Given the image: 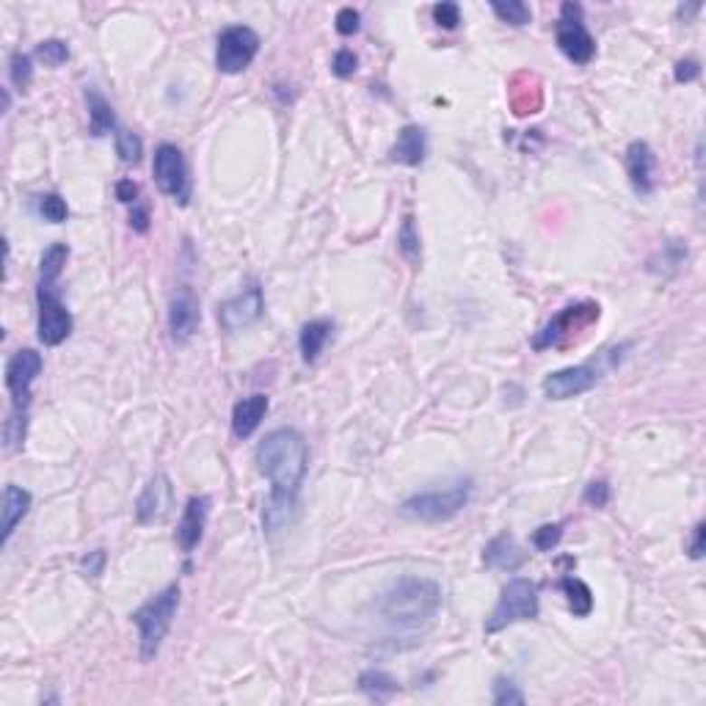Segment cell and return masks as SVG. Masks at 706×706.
I'll return each instance as SVG.
<instances>
[{
  "label": "cell",
  "instance_id": "obj_42",
  "mask_svg": "<svg viewBox=\"0 0 706 706\" xmlns=\"http://www.w3.org/2000/svg\"><path fill=\"white\" fill-rule=\"evenodd\" d=\"M102 568H105V549H94V552H89V555L83 558V571H86L89 577H100Z\"/></svg>",
  "mask_w": 706,
  "mask_h": 706
},
{
  "label": "cell",
  "instance_id": "obj_16",
  "mask_svg": "<svg viewBox=\"0 0 706 706\" xmlns=\"http://www.w3.org/2000/svg\"><path fill=\"white\" fill-rule=\"evenodd\" d=\"M654 171H657L654 149L645 141H632L629 149H626V174H629V180H632L637 194H643V196L654 194V186H657Z\"/></svg>",
  "mask_w": 706,
  "mask_h": 706
},
{
  "label": "cell",
  "instance_id": "obj_22",
  "mask_svg": "<svg viewBox=\"0 0 706 706\" xmlns=\"http://www.w3.org/2000/svg\"><path fill=\"white\" fill-rule=\"evenodd\" d=\"M524 552L521 547L516 544L513 536L508 533H500L497 539H491L483 549V563L489 568H500V571H519L521 563H524Z\"/></svg>",
  "mask_w": 706,
  "mask_h": 706
},
{
  "label": "cell",
  "instance_id": "obj_33",
  "mask_svg": "<svg viewBox=\"0 0 706 706\" xmlns=\"http://www.w3.org/2000/svg\"><path fill=\"white\" fill-rule=\"evenodd\" d=\"M563 539V524H541L533 533V547L539 552H552Z\"/></svg>",
  "mask_w": 706,
  "mask_h": 706
},
{
  "label": "cell",
  "instance_id": "obj_20",
  "mask_svg": "<svg viewBox=\"0 0 706 706\" xmlns=\"http://www.w3.org/2000/svg\"><path fill=\"white\" fill-rule=\"evenodd\" d=\"M428 155V136L423 128L408 125L397 133V141L389 149V157L400 166H420Z\"/></svg>",
  "mask_w": 706,
  "mask_h": 706
},
{
  "label": "cell",
  "instance_id": "obj_2",
  "mask_svg": "<svg viewBox=\"0 0 706 706\" xmlns=\"http://www.w3.org/2000/svg\"><path fill=\"white\" fill-rule=\"evenodd\" d=\"M439 607L442 587L439 582L425 577H400L386 587L378 602L381 615L397 629H420L431 624Z\"/></svg>",
  "mask_w": 706,
  "mask_h": 706
},
{
  "label": "cell",
  "instance_id": "obj_12",
  "mask_svg": "<svg viewBox=\"0 0 706 706\" xmlns=\"http://www.w3.org/2000/svg\"><path fill=\"white\" fill-rule=\"evenodd\" d=\"M39 373H42V357L36 350H31V348L17 350L14 357L9 359V365H6V386L12 392L14 411H25L28 408L31 386H33Z\"/></svg>",
  "mask_w": 706,
  "mask_h": 706
},
{
  "label": "cell",
  "instance_id": "obj_30",
  "mask_svg": "<svg viewBox=\"0 0 706 706\" xmlns=\"http://www.w3.org/2000/svg\"><path fill=\"white\" fill-rule=\"evenodd\" d=\"M36 58L44 64V67H62L67 58H70V47H67V42H62V39H47V42H42L39 47H36Z\"/></svg>",
  "mask_w": 706,
  "mask_h": 706
},
{
  "label": "cell",
  "instance_id": "obj_36",
  "mask_svg": "<svg viewBox=\"0 0 706 706\" xmlns=\"http://www.w3.org/2000/svg\"><path fill=\"white\" fill-rule=\"evenodd\" d=\"M25 428H28V420H25V411H14V415L6 420V428H4V439H6V447L14 450L23 444L25 439Z\"/></svg>",
  "mask_w": 706,
  "mask_h": 706
},
{
  "label": "cell",
  "instance_id": "obj_41",
  "mask_svg": "<svg viewBox=\"0 0 706 706\" xmlns=\"http://www.w3.org/2000/svg\"><path fill=\"white\" fill-rule=\"evenodd\" d=\"M698 75H701V67H698L695 58H684V62H679L676 70H673L676 83H690V81H695Z\"/></svg>",
  "mask_w": 706,
  "mask_h": 706
},
{
  "label": "cell",
  "instance_id": "obj_39",
  "mask_svg": "<svg viewBox=\"0 0 706 706\" xmlns=\"http://www.w3.org/2000/svg\"><path fill=\"white\" fill-rule=\"evenodd\" d=\"M359 12L357 9H350V6H345V9H339L337 12V33H342V36H353L359 31Z\"/></svg>",
  "mask_w": 706,
  "mask_h": 706
},
{
  "label": "cell",
  "instance_id": "obj_6",
  "mask_svg": "<svg viewBox=\"0 0 706 706\" xmlns=\"http://www.w3.org/2000/svg\"><path fill=\"white\" fill-rule=\"evenodd\" d=\"M599 304L594 301H582V304H571L563 312H558L536 337H533V348L544 350V348H560L566 345L574 334H579L582 329L594 326L599 320Z\"/></svg>",
  "mask_w": 706,
  "mask_h": 706
},
{
  "label": "cell",
  "instance_id": "obj_46",
  "mask_svg": "<svg viewBox=\"0 0 706 706\" xmlns=\"http://www.w3.org/2000/svg\"><path fill=\"white\" fill-rule=\"evenodd\" d=\"M698 12H701V4H690V6H682V9H679V14L684 17V23H687L692 14H698Z\"/></svg>",
  "mask_w": 706,
  "mask_h": 706
},
{
  "label": "cell",
  "instance_id": "obj_29",
  "mask_svg": "<svg viewBox=\"0 0 706 706\" xmlns=\"http://www.w3.org/2000/svg\"><path fill=\"white\" fill-rule=\"evenodd\" d=\"M491 12L502 20V23H508V25H516V28H521V25H527L530 23V6L527 4H521V0H508V4H491Z\"/></svg>",
  "mask_w": 706,
  "mask_h": 706
},
{
  "label": "cell",
  "instance_id": "obj_14",
  "mask_svg": "<svg viewBox=\"0 0 706 706\" xmlns=\"http://www.w3.org/2000/svg\"><path fill=\"white\" fill-rule=\"evenodd\" d=\"M171 508H174V486H171L168 475L160 472V475L149 478V483L138 494L136 519L141 524H160V521L168 519Z\"/></svg>",
  "mask_w": 706,
  "mask_h": 706
},
{
  "label": "cell",
  "instance_id": "obj_35",
  "mask_svg": "<svg viewBox=\"0 0 706 706\" xmlns=\"http://www.w3.org/2000/svg\"><path fill=\"white\" fill-rule=\"evenodd\" d=\"M494 703L497 706H519V703H524V692L510 682V679H505V676H500L497 682H494Z\"/></svg>",
  "mask_w": 706,
  "mask_h": 706
},
{
  "label": "cell",
  "instance_id": "obj_25",
  "mask_svg": "<svg viewBox=\"0 0 706 706\" xmlns=\"http://www.w3.org/2000/svg\"><path fill=\"white\" fill-rule=\"evenodd\" d=\"M560 591L566 594L568 607H571L574 615H579V618L591 615V610H594V594H591V587H587L582 579H577V577H563V579H560Z\"/></svg>",
  "mask_w": 706,
  "mask_h": 706
},
{
  "label": "cell",
  "instance_id": "obj_19",
  "mask_svg": "<svg viewBox=\"0 0 706 706\" xmlns=\"http://www.w3.org/2000/svg\"><path fill=\"white\" fill-rule=\"evenodd\" d=\"M265 415H268V397L265 395H249L241 403H234V408H232L234 439H249L260 428Z\"/></svg>",
  "mask_w": 706,
  "mask_h": 706
},
{
  "label": "cell",
  "instance_id": "obj_38",
  "mask_svg": "<svg viewBox=\"0 0 706 706\" xmlns=\"http://www.w3.org/2000/svg\"><path fill=\"white\" fill-rule=\"evenodd\" d=\"M582 500L591 505V508H605V505L610 502V486H607L605 481H594L591 486L585 489Z\"/></svg>",
  "mask_w": 706,
  "mask_h": 706
},
{
  "label": "cell",
  "instance_id": "obj_9",
  "mask_svg": "<svg viewBox=\"0 0 706 706\" xmlns=\"http://www.w3.org/2000/svg\"><path fill=\"white\" fill-rule=\"evenodd\" d=\"M155 183L160 188V194L171 196L174 202L188 205L191 199V176H188V163L186 155L176 149L174 144H160L155 152Z\"/></svg>",
  "mask_w": 706,
  "mask_h": 706
},
{
  "label": "cell",
  "instance_id": "obj_15",
  "mask_svg": "<svg viewBox=\"0 0 706 706\" xmlns=\"http://www.w3.org/2000/svg\"><path fill=\"white\" fill-rule=\"evenodd\" d=\"M199 299L194 296L191 287H183L180 292L174 296L171 310H168V331L174 342H188L196 329H199Z\"/></svg>",
  "mask_w": 706,
  "mask_h": 706
},
{
  "label": "cell",
  "instance_id": "obj_7",
  "mask_svg": "<svg viewBox=\"0 0 706 706\" xmlns=\"http://www.w3.org/2000/svg\"><path fill=\"white\" fill-rule=\"evenodd\" d=\"M257 52H260V36L249 25H232L218 36L215 67L224 75H241L243 70L252 67Z\"/></svg>",
  "mask_w": 706,
  "mask_h": 706
},
{
  "label": "cell",
  "instance_id": "obj_23",
  "mask_svg": "<svg viewBox=\"0 0 706 706\" xmlns=\"http://www.w3.org/2000/svg\"><path fill=\"white\" fill-rule=\"evenodd\" d=\"M334 331V323L331 320H310L304 329H301V337H299V348H301V357L304 362H315L320 357V350L326 348L329 337Z\"/></svg>",
  "mask_w": 706,
  "mask_h": 706
},
{
  "label": "cell",
  "instance_id": "obj_40",
  "mask_svg": "<svg viewBox=\"0 0 706 706\" xmlns=\"http://www.w3.org/2000/svg\"><path fill=\"white\" fill-rule=\"evenodd\" d=\"M357 55H353L350 50H339L337 55H334V64H331V70H334V75L337 78H350L353 72H357Z\"/></svg>",
  "mask_w": 706,
  "mask_h": 706
},
{
  "label": "cell",
  "instance_id": "obj_3",
  "mask_svg": "<svg viewBox=\"0 0 706 706\" xmlns=\"http://www.w3.org/2000/svg\"><path fill=\"white\" fill-rule=\"evenodd\" d=\"M180 607V585H168L157 596H152L147 605H141L133 613V624L138 626V640H141V660L152 663L160 652V645L171 629V621Z\"/></svg>",
  "mask_w": 706,
  "mask_h": 706
},
{
  "label": "cell",
  "instance_id": "obj_8",
  "mask_svg": "<svg viewBox=\"0 0 706 706\" xmlns=\"http://www.w3.org/2000/svg\"><path fill=\"white\" fill-rule=\"evenodd\" d=\"M555 39H558V47H560V52L568 58V62H574L579 67L594 62L596 42H594L591 33H587V28L582 23V6L579 4H563Z\"/></svg>",
  "mask_w": 706,
  "mask_h": 706
},
{
  "label": "cell",
  "instance_id": "obj_1",
  "mask_svg": "<svg viewBox=\"0 0 706 706\" xmlns=\"http://www.w3.org/2000/svg\"><path fill=\"white\" fill-rule=\"evenodd\" d=\"M257 466L271 481L262 524L268 533H279L292 521L299 508V494L310 466L307 439L296 428H276L257 447Z\"/></svg>",
  "mask_w": 706,
  "mask_h": 706
},
{
  "label": "cell",
  "instance_id": "obj_11",
  "mask_svg": "<svg viewBox=\"0 0 706 706\" xmlns=\"http://www.w3.org/2000/svg\"><path fill=\"white\" fill-rule=\"evenodd\" d=\"M265 312V296L260 281H249L238 296L218 307V320L226 331H243L254 326Z\"/></svg>",
  "mask_w": 706,
  "mask_h": 706
},
{
  "label": "cell",
  "instance_id": "obj_10",
  "mask_svg": "<svg viewBox=\"0 0 706 706\" xmlns=\"http://www.w3.org/2000/svg\"><path fill=\"white\" fill-rule=\"evenodd\" d=\"M39 339L44 345H62L72 331V315L58 299L55 284H39Z\"/></svg>",
  "mask_w": 706,
  "mask_h": 706
},
{
  "label": "cell",
  "instance_id": "obj_31",
  "mask_svg": "<svg viewBox=\"0 0 706 706\" xmlns=\"http://www.w3.org/2000/svg\"><path fill=\"white\" fill-rule=\"evenodd\" d=\"M116 152H119V157L125 163H138L141 152H144V144H141V138L136 133L119 130V133H116Z\"/></svg>",
  "mask_w": 706,
  "mask_h": 706
},
{
  "label": "cell",
  "instance_id": "obj_37",
  "mask_svg": "<svg viewBox=\"0 0 706 706\" xmlns=\"http://www.w3.org/2000/svg\"><path fill=\"white\" fill-rule=\"evenodd\" d=\"M434 20H436L439 28L455 31L458 23H461V9H458L455 4H436V6H434Z\"/></svg>",
  "mask_w": 706,
  "mask_h": 706
},
{
  "label": "cell",
  "instance_id": "obj_13",
  "mask_svg": "<svg viewBox=\"0 0 706 706\" xmlns=\"http://www.w3.org/2000/svg\"><path fill=\"white\" fill-rule=\"evenodd\" d=\"M599 384V370L594 365H577L558 370L544 378V395L549 400H571L585 392H591Z\"/></svg>",
  "mask_w": 706,
  "mask_h": 706
},
{
  "label": "cell",
  "instance_id": "obj_21",
  "mask_svg": "<svg viewBox=\"0 0 706 706\" xmlns=\"http://www.w3.org/2000/svg\"><path fill=\"white\" fill-rule=\"evenodd\" d=\"M28 510H31V494L20 486L9 483L4 489V508H0V539H4V544H9L17 524L25 519Z\"/></svg>",
  "mask_w": 706,
  "mask_h": 706
},
{
  "label": "cell",
  "instance_id": "obj_5",
  "mask_svg": "<svg viewBox=\"0 0 706 706\" xmlns=\"http://www.w3.org/2000/svg\"><path fill=\"white\" fill-rule=\"evenodd\" d=\"M533 618H539V585L530 579H510L502 587L500 602L486 621V632L494 634L510 624L533 621Z\"/></svg>",
  "mask_w": 706,
  "mask_h": 706
},
{
  "label": "cell",
  "instance_id": "obj_4",
  "mask_svg": "<svg viewBox=\"0 0 706 706\" xmlns=\"http://www.w3.org/2000/svg\"><path fill=\"white\" fill-rule=\"evenodd\" d=\"M472 497V481H455L444 489H431L408 497L400 505V513L417 521H447L458 516Z\"/></svg>",
  "mask_w": 706,
  "mask_h": 706
},
{
  "label": "cell",
  "instance_id": "obj_32",
  "mask_svg": "<svg viewBox=\"0 0 706 706\" xmlns=\"http://www.w3.org/2000/svg\"><path fill=\"white\" fill-rule=\"evenodd\" d=\"M39 213H42L44 221H50V224H62V221H67L70 207H67V202L58 196V194H44V196L39 199Z\"/></svg>",
  "mask_w": 706,
  "mask_h": 706
},
{
  "label": "cell",
  "instance_id": "obj_27",
  "mask_svg": "<svg viewBox=\"0 0 706 706\" xmlns=\"http://www.w3.org/2000/svg\"><path fill=\"white\" fill-rule=\"evenodd\" d=\"M70 260V249L64 243H52L44 254H42V268H39V284H55L58 276H62L64 265Z\"/></svg>",
  "mask_w": 706,
  "mask_h": 706
},
{
  "label": "cell",
  "instance_id": "obj_43",
  "mask_svg": "<svg viewBox=\"0 0 706 706\" xmlns=\"http://www.w3.org/2000/svg\"><path fill=\"white\" fill-rule=\"evenodd\" d=\"M703 533H706V527H703V521H698V524L692 527L690 547H687V552H690L692 560H701V558H703Z\"/></svg>",
  "mask_w": 706,
  "mask_h": 706
},
{
  "label": "cell",
  "instance_id": "obj_28",
  "mask_svg": "<svg viewBox=\"0 0 706 706\" xmlns=\"http://www.w3.org/2000/svg\"><path fill=\"white\" fill-rule=\"evenodd\" d=\"M359 690L370 695L373 701H386L397 692V682L384 671H365L359 676Z\"/></svg>",
  "mask_w": 706,
  "mask_h": 706
},
{
  "label": "cell",
  "instance_id": "obj_18",
  "mask_svg": "<svg viewBox=\"0 0 706 706\" xmlns=\"http://www.w3.org/2000/svg\"><path fill=\"white\" fill-rule=\"evenodd\" d=\"M508 102L510 110L516 116H533L541 110L544 105V91H541V81L533 72H519L510 78V89H508Z\"/></svg>",
  "mask_w": 706,
  "mask_h": 706
},
{
  "label": "cell",
  "instance_id": "obj_34",
  "mask_svg": "<svg viewBox=\"0 0 706 706\" xmlns=\"http://www.w3.org/2000/svg\"><path fill=\"white\" fill-rule=\"evenodd\" d=\"M31 78H33V67H31V55L25 52H14L12 55V83L25 91L31 86Z\"/></svg>",
  "mask_w": 706,
  "mask_h": 706
},
{
  "label": "cell",
  "instance_id": "obj_17",
  "mask_svg": "<svg viewBox=\"0 0 706 706\" xmlns=\"http://www.w3.org/2000/svg\"><path fill=\"white\" fill-rule=\"evenodd\" d=\"M207 513H210V500L207 497H191L186 510H183V519L180 524H176V544H180V549L186 555H191L202 536H205V524H207Z\"/></svg>",
  "mask_w": 706,
  "mask_h": 706
},
{
  "label": "cell",
  "instance_id": "obj_45",
  "mask_svg": "<svg viewBox=\"0 0 706 706\" xmlns=\"http://www.w3.org/2000/svg\"><path fill=\"white\" fill-rule=\"evenodd\" d=\"M130 226H133L136 232H147V229H149V210H147V207H133V213H130Z\"/></svg>",
  "mask_w": 706,
  "mask_h": 706
},
{
  "label": "cell",
  "instance_id": "obj_24",
  "mask_svg": "<svg viewBox=\"0 0 706 706\" xmlns=\"http://www.w3.org/2000/svg\"><path fill=\"white\" fill-rule=\"evenodd\" d=\"M86 100H89V122H91V136L94 138H102L108 136L113 128H116V113L110 108V102L97 91V89H89L86 91Z\"/></svg>",
  "mask_w": 706,
  "mask_h": 706
},
{
  "label": "cell",
  "instance_id": "obj_44",
  "mask_svg": "<svg viewBox=\"0 0 706 706\" xmlns=\"http://www.w3.org/2000/svg\"><path fill=\"white\" fill-rule=\"evenodd\" d=\"M116 199H119L122 205H136L138 186L133 180H119V183H116Z\"/></svg>",
  "mask_w": 706,
  "mask_h": 706
},
{
  "label": "cell",
  "instance_id": "obj_26",
  "mask_svg": "<svg viewBox=\"0 0 706 706\" xmlns=\"http://www.w3.org/2000/svg\"><path fill=\"white\" fill-rule=\"evenodd\" d=\"M397 249H400V254H403L411 265H420L423 243H420V232H417L415 215H405V218H403L400 232H397Z\"/></svg>",
  "mask_w": 706,
  "mask_h": 706
}]
</instances>
